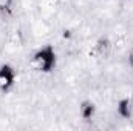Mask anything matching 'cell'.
Wrapping results in <instances>:
<instances>
[{"label":"cell","mask_w":133,"mask_h":131,"mask_svg":"<svg viewBox=\"0 0 133 131\" xmlns=\"http://www.w3.org/2000/svg\"><path fill=\"white\" fill-rule=\"evenodd\" d=\"M56 63H57V54H56V49L53 48V45H45V46L39 48L30 60V65L36 71L43 72V74L51 72L56 68Z\"/></svg>","instance_id":"obj_1"},{"label":"cell","mask_w":133,"mask_h":131,"mask_svg":"<svg viewBox=\"0 0 133 131\" xmlns=\"http://www.w3.org/2000/svg\"><path fill=\"white\" fill-rule=\"evenodd\" d=\"M16 83V69L8 63L0 65V91L8 93Z\"/></svg>","instance_id":"obj_2"},{"label":"cell","mask_w":133,"mask_h":131,"mask_svg":"<svg viewBox=\"0 0 133 131\" xmlns=\"http://www.w3.org/2000/svg\"><path fill=\"white\" fill-rule=\"evenodd\" d=\"M116 110H118V114H119L122 119H132V116H133V100L129 99V97L119 99Z\"/></svg>","instance_id":"obj_3"},{"label":"cell","mask_w":133,"mask_h":131,"mask_svg":"<svg viewBox=\"0 0 133 131\" xmlns=\"http://www.w3.org/2000/svg\"><path fill=\"white\" fill-rule=\"evenodd\" d=\"M79 114L84 120H91L96 114V105L91 100H84L79 105Z\"/></svg>","instance_id":"obj_4"},{"label":"cell","mask_w":133,"mask_h":131,"mask_svg":"<svg viewBox=\"0 0 133 131\" xmlns=\"http://www.w3.org/2000/svg\"><path fill=\"white\" fill-rule=\"evenodd\" d=\"M110 48H111L110 40H108L107 37H102V39H99V40L96 42V45H95V48H93V53L98 54L99 57H105V56L108 54Z\"/></svg>","instance_id":"obj_5"},{"label":"cell","mask_w":133,"mask_h":131,"mask_svg":"<svg viewBox=\"0 0 133 131\" xmlns=\"http://www.w3.org/2000/svg\"><path fill=\"white\" fill-rule=\"evenodd\" d=\"M130 62H132V65H133V53H132V59H130Z\"/></svg>","instance_id":"obj_6"}]
</instances>
